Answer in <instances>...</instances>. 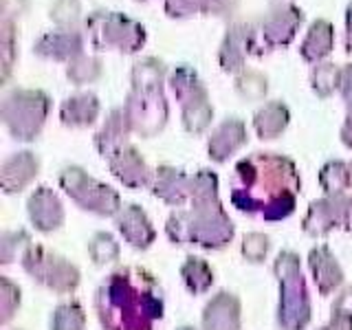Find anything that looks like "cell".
<instances>
[{"instance_id":"cell-1","label":"cell","mask_w":352,"mask_h":330,"mask_svg":"<svg viewBox=\"0 0 352 330\" xmlns=\"http://www.w3.org/2000/svg\"><path fill=\"white\" fill-rule=\"evenodd\" d=\"M300 185L293 161L273 152H258L236 165L231 203L249 216L282 220L293 214Z\"/></svg>"},{"instance_id":"cell-2","label":"cell","mask_w":352,"mask_h":330,"mask_svg":"<svg viewBox=\"0 0 352 330\" xmlns=\"http://www.w3.org/2000/svg\"><path fill=\"white\" fill-rule=\"evenodd\" d=\"M95 308L106 330H152L163 317V297L150 271L124 267L102 282Z\"/></svg>"},{"instance_id":"cell-3","label":"cell","mask_w":352,"mask_h":330,"mask_svg":"<svg viewBox=\"0 0 352 330\" xmlns=\"http://www.w3.org/2000/svg\"><path fill=\"white\" fill-rule=\"evenodd\" d=\"M190 212H176L168 220V236L179 245L220 249L234 238V225L223 212L218 196L192 198Z\"/></svg>"},{"instance_id":"cell-4","label":"cell","mask_w":352,"mask_h":330,"mask_svg":"<svg viewBox=\"0 0 352 330\" xmlns=\"http://www.w3.org/2000/svg\"><path fill=\"white\" fill-rule=\"evenodd\" d=\"M163 75L165 66L154 58L135 64L132 71V93L128 95L126 115L132 130L141 137L157 135L168 119V104L161 88Z\"/></svg>"},{"instance_id":"cell-5","label":"cell","mask_w":352,"mask_h":330,"mask_svg":"<svg viewBox=\"0 0 352 330\" xmlns=\"http://www.w3.org/2000/svg\"><path fill=\"white\" fill-rule=\"evenodd\" d=\"M275 273L280 280V326L286 330H302L311 319V304L295 253H280L275 260Z\"/></svg>"},{"instance_id":"cell-6","label":"cell","mask_w":352,"mask_h":330,"mask_svg":"<svg viewBox=\"0 0 352 330\" xmlns=\"http://www.w3.org/2000/svg\"><path fill=\"white\" fill-rule=\"evenodd\" d=\"M86 29L91 33V40L102 51H124L135 53L146 42V31L139 22L130 20L121 14H108V11H95L86 20Z\"/></svg>"},{"instance_id":"cell-7","label":"cell","mask_w":352,"mask_h":330,"mask_svg":"<svg viewBox=\"0 0 352 330\" xmlns=\"http://www.w3.org/2000/svg\"><path fill=\"white\" fill-rule=\"evenodd\" d=\"M49 113V97L42 91H14L5 97L3 117L16 139L29 141L38 137Z\"/></svg>"},{"instance_id":"cell-8","label":"cell","mask_w":352,"mask_h":330,"mask_svg":"<svg viewBox=\"0 0 352 330\" xmlns=\"http://www.w3.org/2000/svg\"><path fill=\"white\" fill-rule=\"evenodd\" d=\"M22 267L33 280L42 282L55 293H71L80 284V271L71 262L36 245L27 247L25 256H22Z\"/></svg>"},{"instance_id":"cell-9","label":"cell","mask_w":352,"mask_h":330,"mask_svg":"<svg viewBox=\"0 0 352 330\" xmlns=\"http://www.w3.org/2000/svg\"><path fill=\"white\" fill-rule=\"evenodd\" d=\"M172 91L176 95V99L183 104V124L190 132H203L209 121H212L214 110L209 106V97L205 86L198 80V75L187 69V66H181L176 69L172 75Z\"/></svg>"},{"instance_id":"cell-10","label":"cell","mask_w":352,"mask_h":330,"mask_svg":"<svg viewBox=\"0 0 352 330\" xmlns=\"http://www.w3.org/2000/svg\"><path fill=\"white\" fill-rule=\"evenodd\" d=\"M60 185L77 205H82L84 209H91V212L99 216H113L121 207L117 192H113L110 187L102 183H97L91 176H86L84 170L80 168H66L60 174Z\"/></svg>"},{"instance_id":"cell-11","label":"cell","mask_w":352,"mask_h":330,"mask_svg":"<svg viewBox=\"0 0 352 330\" xmlns=\"http://www.w3.org/2000/svg\"><path fill=\"white\" fill-rule=\"evenodd\" d=\"M352 227V198L346 194H330L315 201L304 218V231L311 236H324L330 229Z\"/></svg>"},{"instance_id":"cell-12","label":"cell","mask_w":352,"mask_h":330,"mask_svg":"<svg viewBox=\"0 0 352 330\" xmlns=\"http://www.w3.org/2000/svg\"><path fill=\"white\" fill-rule=\"evenodd\" d=\"M302 11L295 5H280L271 9L267 16H264L262 25L258 31V38H262V42L267 47H286L297 33V27L302 25Z\"/></svg>"},{"instance_id":"cell-13","label":"cell","mask_w":352,"mask_h":330,"mask_svg":"<svg viewBox=\"0 0 352 330\" xmlns=\"http://www.w3.org/2000/svg\"><path fill=\"white\" fill-rule=\"evenodd\" d=\"M253 36L247 25H234L225 36L223 47H220V66L227 73H236L245 66L247 55L253 53Z\"/></svg>"},{"instance_id":"cell-14","label":"cell","mask_w":352,"mask_h":330,"mask_svg":"<svg viewBox=\"0 0 352 330\" xmlns=\"http://www.w3.org/2000/svg\"><path fill=\"white\" fill-rule=\"evenodd\" d=\"M40 58L47 60H69L73 62L75 58L82 55V36L77 31H69V29H60L42 36L38 40V44L33 47Z\"/></svg>"},{"instance_id":"cell-15","label":"cell","mask_w":352,"mask_h":330,"mask_svg":"<svg viewBox=\"0 0 352 330\" xmlns=\"http://www.w3.org/2000/svg\"><path fill=\"white\" fill-rule=\"evenodd\" d=\"M110 170L117 179L128 187H143L152 179V172L141 159L135 148H121L113 159H110Z\"/></svg>"},{"instance_id":"cell-16","label":"cell","mask_w":352,"mask_h":330,"mask_svg":"<svg viewBox=\"0 0 352 330\" xmlns=\"http://www.w3.org/2000/svg\"><path fill=\"white\" fill-rule=\"evenodd\" d=\"M205 330H240V304L234 295L218 293L203 315Z\"/></svg>"},{"instance_id":"cell-17","label":"cell","mask_w":352,"mask_h":330,"mask_svg":"<svg viewBox=\"0 0 352 330\" xmlns=\"http://www.w3.org/2000/svg\"><path fill=\"white\" fill-rule=\"evenodd\" d=\"M29 216L40 231H53L64 223V212L49 187H40V190L29 198Z\"/></svg>"},{"instance_id":"cell-18","label":"cell","mask_w":352,"mask_h":330,"mask_svg":"<svg viewBox=\"0 0 352 330\" xmlns=\"http://www.w3.org/2000/svg\"><path fill=\"white\" fill-rule=\"evenodd\" d=\"M117 227L124 234V238L130 242L132 247L146 249L152 245L154 240V229L150 225L148 216L141 212L137 205H128L124 212L117 216Z\"/></svg>"},{"instance_id":"cell-19","label":"cell","mask_w":352,"mask_h":330,"mask_svg":"<svg viewBox=\"0 0 352 330\" xmlns=\"http://www.w3.org/2000/svg\"><path fill=\"white\" fill-rule=\"evenodd\" d=\"M130 130H132V126L128 121L126 110L124 108L113 110L110 117L106 119V126L102 128V132H99L95 139L99 152H102L104 157L113 159L121 148H126V139H128Z\"/></svg>"},{"instance_id":"cell-20","label":"cell","mask_w":352,"mask_h":330,"mask_svg":"<svg viewBox=\"0 0 352 330\" xmlns=\"http://www.w3.org/2000/svg\"><path fill=\"white\" fill-rule=\"evenodd\" d=\"M247 141V128L238 119H229L225 124H220L214 137L209 139V157L214 161L223 163L227 157H231L242 143Z\"/></svg>"},{"instance_id":"cell-21","label":"cell","mask_w":352,"mask_h":330,"mask_svg":"<svg viewBox=\"0 0 352 330\" xmlns=\"http://www.w3.org/2000/svg\"><path fill=\"white\" fill-rule=\"evenodd\" d=\"M311 271H313V278L315 284L322 295H328L330 291H335L337 286L344 280V271L337 264V260L330 256L328 247H317L311 251Z\"/></svg>"},{"instance_id":"cell-22","label":"cell","mask_w":352,"mask_h":330,"mask_svg":"<svg viewBox=\"0 0 352 330\" xmlns=\"http://www.w3.org/2000/svg\"><path fill=\"white\" fill-rule=\"evenodd\" d=\"M38 174V159L31 152H20L3 165V187L5 192H20L33 176Z\"/></svg>"},{"instance_id":"cell-23","label":"cell","mask_w":352,"mask_h":330,"mask_svg":"<svg viewBox=\"0 0 352 330\" xmlns=\"http://www.w3.org/2000/svg\"><path fill=\"white\" fill-rule=\"evenodd\" d=\"M157 183H154V194L161 196L170 205H183V201L190 196L192 179L185 176L181 170L174 168H159Z\"/></svg>"},{"instance_id":"cell-24","label":"cell","mask_w":352,"mask_h":330,"mask_svg":"<svg viewBox=\"0 0 352 330\" xmlns=\"http://www.w3.org/2000/svg\"><path fill=\"white\" fill-rule=\"evenodd\" d=\"M333 25L328 20H317L308 29V36L302 44V58L306 62H319L333 51Z\"/></svg>"},{"instance_id":"cell-25","label":"cell","mask_w":352,"mask_h":330,"mask_svg":"<svg viewBox=\"0 0 352 330\" xmlns=\"http://www.w3.org/2000/svg\"><path fill=\"white\" fill-rule=\"evenodd\" d=\"M99 113V102L93 93H84V95H75L71 99H66L62 104L60 117L66 126H88L97 119Z\"/></svg>"},{"instance_id":"cell-26","label":"cell","mask_w":352,"mask_h":330,"mask_svg":"<svg viewBox=\"0 0 352 330\" xmlns=\"http://www.w3.org/2000/svg\"><path fill=\"white\" fill-rule=\"evenodd\" d=\"M253 124H256L260 139H275L289 124V108L282 102H271L258 110Z\"/></svg>"},{"instance_id":"cell-27","label":"cell","mask_w":352,"mask_h":330,"mask_svg":"<svg viewBox=\"0 0 352 330\" xmlns=\"http://www.w3.org/2000/svg\"><path fill=\"white\" fill-rule=\"evenodd\" d=\"M322 187L328 194H346L348 190H352V163H328L322 170Z\"/></svg>"},{"instance_id":"cell-28","label":"cell","mask_w":352,"mask_h":330,"mask_svg":"<svg viewBox=\"0 0 352 330\" xmlns=\"http://www.w3.org/2000/svg\"><path fill=\"white\" fill-rule=\"evenodd\" d=\"M183 280L187 284V289L192 293H205L214 282V273L209 269V264L201 258H187L183 264Z\"/></svg>"},{"instance_id":"cell-29","label":"cell","mask_w":352,"mask_h":330,"mask_svg":"<svg viewBox=\"0 0 352 330\" xmlns=\"http://www.w3.org/2000/svg\"><path fill=\"white\" fill-rule=\"evenodd\" d=\"M84 311L77 302L62 304L55 308L51 319V330H84Z\"/></svg>"},{"instance_id":"cell-30","label":"cell","mask_w":352,"mask_h":330,"mask_svg":"<svg viewBox=\"0 0 352 330\" xmlns=\"http://www.w3.org/2000/svg\"><path fill=\"white\" fill-rule=\"evenodd\" d=\"M341 82V69L335 64H322L313 71V91L319 97H328L330 93L339 88Z\"/></svg>"},{"instance_id":"cell-31","label":"cell","mask_w":352,"mask_h":330,"mask_svg":"<svg viewBox=\"0 0 352 330\" xmlns=\"http://www.w3.org/2000/svg\"><path fill=\"white\" fill-rule=\"evenodd\" d=\"M328 330H352V289H346L333 304Z\"/></svg>"},{"instance_id":"cell-32","label":"cell","mask_w":352,"mask_h":330,"mask_svg":"<svg viewBox=\"0 0 352 330\" xmlns=\"http://www.w3.org/2000/svg\"><path fill=\"white\" fill-rule=\"evenodd\" d=\"M66 75H69L75 84H86L99 75V62L93 58H86V55H80V58L69 62V71H66Z\"/></svg>"},{"instance_id":"cell-33","label":"cell","mask_w":352,"mask_h":330,"mask_svg":"<svg viewBox=\"0 0 352 330\" xmlns=\"http://www.w3.org/2000/svg\"><path fill=\"white\" fill-rule=\"evenodd\" d=\"M91 256L97 264H106V262H113L117 256H119V247L115 238L110 234H97L93 240H91Z\"/></svg>"},{"instance_id":"cell-34","label":"cell","mask_w":352,"mask_h":330,"mask_svg":"<svg viewBox=\"0 0 352 330\" xmlns=\"http://www.w3.org/2000/svg\"><path fill=\"white\" fill-rule=\"evenodd\" d=\"M269 251V238L262 236V234H249L245 236V242H242V253H245V258L251 260V262H260L264 260Z\"/></svg>"},{"instance_id":"cell-35","label":"cell","mask_w":352,"mask_h":330,"mask_svg":"<svg viewBox=\"0 0 352 330\" xmlns=\"http://www.w3.org/2000/svg\"><path fill=\"white\" fill-rule=\"evenodd\" d=\"M238 91L242 97H249V99L262 97L267 93V80H264L260 73H247L238 80Z\"/></svg>"},{"instance_id":"cell-36","label":"cell","mask_w":352,"mask_h":330,"mask_svg":"<svg viewBox=\"0 0 352 330\" xmlns=\"http://www.w3.org/2000/svg\"><path fill=\"white\" fill-rule=\"evenodd\" d=\"M77 14H80V3L77 0H58L51 9V20L58 22L60 27H69L77 20Z\"/></svg>"},{"instance_id":"cell-37","label":"cell","mask_w":352,"mask_h":330,"mask_svg":"<svg viewBox=\"0 0 352 330\" xmlns=\"http://www.w3.org/2000/svg\"><path fill=\"white\" fill-rule=\"evenodd\" d=\"M0 282H3V293H0V308H3V322L7 324L9 319H11V315H14V311L18 308V304H20V291L7 278H3Z\"/></svg>"},{"instance_id":"cell-38","label":"cell","mask_w":352,"mask_h":330,"mask_svg":"<svg viewBox=\"0 0 352 330\" xmlns=\"http://www.w3.org/2000/svg\"><path fill=\"white\" fill-rule=\"evenodd\" d=\"M165 11L172 18H187L203 11V0H168L165 3Z\"/></svg>"},{"instance_id":"cell-39","label":"cell","mask_w":352,"mask_h":330,"mask_svg":"<svg viewBox=\"0 0 352 330\" xmlns=\"http://www.w3.org/2000/svg\"><path fill=\"white\" fill-rule=\"evenodd\" d=\"M16 242H29V236L25 231L5 234L3 236V262H11V249H16Z\"/></svg>"},{"instance_id":"cell-40","label":"cell","mask_w":352,"mask_h":330,"mask_svg":"<svg viewBox=\"0 0 352 330\" xmlns=\"http://www.w3.org/2000/svg\"><path fill=\"white\" fill-rule=\"evenodd\" d=\"M339 88H341V93H344V99H346L348 108H352V64H348V66L341 69Z\"/></svg>"},{"instance_id":"cell-41","label":"cell","mask_w":352,"mask_h":330,"mask_svg":"<svg viewBox=\"0 0 352 330\" xmlns=\"http://www.w3.org/2000/svg\"><path fill=\"white\" fill-rule=\"evenodd\" d=\"M341 139L348 148H352V108H348V119H346V126L341 130Z\"/></svg>"},{"instance_id":"cell-42","label":"cell","mask_w":352,"mask_h":330,"mask_svg":"<svg viewBox=\"0 0 352 330\" xmlns=\"http://www.w3.org/2000/svg\"><path fill=\"white\" fill-rule=\"evenodd\" d=\"M346 51L352 53V5L348 7V16H346Z\"/></svg>"},{"instance_id":"cell-43","label":"cell","mask_w":352,"mask_h":330,"mask_svg":"<svg viewBox=\"0 0 352 330\" xmlns=\"http://www.w3.org/2000/svg\"><path fill=\"white\" fill-rule=\"evenodd\" d=\"M181 330H194V328H181Z\"/></svg>"},{"instance_id":"cell-44","label":"cell","mask_w":352,"mask_h":330,"mask_svg":"<svg viewBox=\"0 0 352 330\" xmlns=\"http://www.w3.org/2000/svg\"><path fill=\"white\" fill-rule=\"evenodd\" d=\"M322 330H328V328H322Z\"/></svg>"}]
</instances>
